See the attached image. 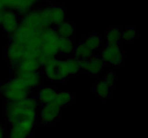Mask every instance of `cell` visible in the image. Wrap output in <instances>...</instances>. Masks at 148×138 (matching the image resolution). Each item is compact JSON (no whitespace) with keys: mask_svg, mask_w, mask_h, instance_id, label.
<instances>
[{"mask_svg":"<svg viewBox=\"0 0 148 138\" xmlns=\"http://www.w3.org/2000/svg\"><path fill=\"white\" fill-rule=\"evenodd\" d=\"M39 108L37 99L31 95L18 101H8L5 107L6 120L10 125L22 120L36 122Z\"/></svg>","mask_w":148,"mask_h":138,"instance_id":"6da1fadb","label":"cell"},{"mask_svg":"<svg viewBox=\"0 0 148 138\" xmlns=\"http://www.w3.org/2000/svg\"><path fill=\"white\" fill-rule=\"evenodd\" d=\"M59 36L53 27H49L40 32V47L38 60L43 66L48 60L59 54L58 41Z\"/></svg>","mask_w":148,"mask_h":138,"instance_id":"7a4b0ae2","label":"cell"},{"mask_svg":"<svg viewBox=\"0 0 148 138\" xmlns=\"http://www.w3.org/2000/svg\"><path fill=\"white\" fill-rule=\"evenodd\" d=\"M29 89L18 78L13 76L0 85V93L7 101H18L30 95Z\"/></svg>","mask_w":148,"mask_h":138,"instance_id":"3957f363","label":"cell"},{"mask_svg":"<svg viewBox=\"0 0 148 138\" xmlns=\"http://www.w3.org/2000/svg\"><path fill=\"white\" fill-rule=\"evenodd\" d=\"M40 32L34 31L24 24L20 23L17 30L10 37V40H14L25 47L40 51Z\"/></svg>","mask_w":148,"mask_h":138,"instance_id":"277c9868","label":"cell"},{"mask_svg":"<svg viewBox=\"0 0 148 138\" xmlns=\"http://www.w3.org/2000/svg\"><path fill=\"white\" fill-rule=\"evenodd\" d=\"M20 23L28 28L39 32L44 29L51 27L43 18L40 9H36L30 10L27 14L20 17Z\"/></svg>","mask_w":148,"mask_h":138,"instance_id":"5b68a950","label":"cell"},{"mask_svg":"<svg viewBox=\"0 0 148 138\" xmlns=\"http://www.w3.org/2000/svg\"><path fill=\"white\" fill-rule=\"evenodd\" d=\"M39 9L51 27H56L66 20L65 10L61 6L51 4Z\"/></svg>","mask_w":148,"mask_h":138,"instance_id":"8992f818","label":"cell"},{"mask_svg":"<svg viewBox=\"0 0 148 138\" xmlns=\"http://www.w3.org/2000/svg\"><path fill=\"white\" fill-rule=\"evenodd\" d=\"M101 57L105 64L119 66L124 61V55L119 45H107L101 52Z\"/></svg>","mask_w":148,"mask_h":138,"instance_id":"52a82bcc","label":"cell"},{"mask_svg":"<svg viewBox=\"0 0 148 138\" xmlns=\"http://www.w3.org/2000/svg\"><path fill=\"white\" fill-rule=\"evenodd\" d=\"M12 70L13 76L18 78L31 91L40 87L41 85L42 76L40 71H27L17 69Z\"/></svg>","mask_w":148,"mask_h":138,"instance_id":"ba28073f","label":"cell"},{"mask_svg":"<svg viewBox=\"0 0 148 138\" xmlns=\"http://www.w3.org/2000/svg\"><path fill=\"white\" fill-rule=\"evenodd\" d=\"M36 122L22 120L11 124L8 138H28L32 134Z\"/></svg>","mask_w":148,"mask_h":138,"instance_id":"9c48e42d","label":"cell"},{"mask_svg":"<svg viewBox=\"0 0 148 138\" xmlns=\"http://www.w3.org/2000/svg\"><path fill=\"white\" fill-rule=\"evenodd\" d=\"M7 60L10 61L11 68L17 66L21 60L25 58V47L23 45L10 40L6 50Z\"/></svg>","mask_w":148,"mask_h":138,"instance_id":"30bf717a","label":"cell"},{"mask_svg":"<svg viewBox=\"0 0 148 138\" xmlns=\"http://www.w3.org/2000/svg\"><path fill=\"white\" fill-rule=\"evenodd\" d=\"M20 23V17L15 12L10 9L4 10L0 25L9 37L17 30Z\"/></svg>","mask_w":148,"mask_h":138,"instance_id":"8fae6325","label":"cell"},{"mask_svg":"<svg viewBox=\"0 0 148 138\" xmlns=\"http://www.w3.org/2000/svg\"><path fill=\"white\" fill-rule=\"evenodd\" d=\"M61 109L62 108L59 107L53 103L41 105L38 110L40 122L43 124H47L55 122L59 116Z\"/></svg>","mask_w":148,"mask_h":138,"instance_id":"7c38bea8","label":"cell"},{"mask_svg":"<svg viewBox=\"0 0 148 138\" xmlns=\"http://www.w3.org/2000/svg\"><path fill=\"white\" fill-rule=\"evenodd\" d=\"M80 61V69H82L88 73L92 75H98L102 71L105 63L99 56L92 55L85 60H79Z\"/></svg>","mask_w":148,"mask_h":138,"instance_id":"4fadbf2b","label":"cell"},{"mask_svg":"<svg viewBox=\"0 0 148 138\" xmlns=\"http://www.w3.org/2000/svg\"><path fill=\"white\" fill-rule=\"evenodd\" d=\"M57 92L51 87L40 88L37 93V99L39 104L44 105L53 103Z\"/></svg>","mask_w":148,"mask_h":138,"instance_id":"5bb4252c","label":"cell"},{"mask_svg":"<svg viewBox=\"0 0 148 138\" xmlns=\"http://www.w3.org/2000/svg\"><path fill=\"white\" fill-rule=\"evenodd\" d=\"M12 70H27V71H40L42 66L38 58H27L21 60L17 66L11 68Z\"/></svg>","mask_w":148,"mask_h":138,"instance_id":"9a60e30c","label":"cell"},{"mask_svg":"<svg viewBox=\"0 0 148 138\" xmlns=\"http://www.w3.org/2000/svg\"><path fill=\"white\" fill-rule=\"evenodd\" d=\"M58 47L60 54L65 56H71L73 55L75 45L72 38L59 37Z\"/></svg>","mask_w":148,"mask_h":138,"instance_id":"2e32d148","label":"cell"},{"mask_svg":"<svg viewBox=\"0 0 148 138\" xmlns=\"http://www.w3.org/2000/svg\"><path fill=\"white\" fill-rule=\"evenodd\" d=\"M62 62L69 77L75 75L80 70V61L74 56H70L64 60H62Z\"/></svg>","mask_w":148,"mask_h":138,"instance_id":"e0dca14e","label":"cell"},{"mask_svg":"<svg viewBox=\"0 0 148 138\" xmlns=\"http://www.w3.org/2000/svg\"><path fill=\"white\" fill-rule=\"evenodd\" d=\"M59 37L72 38L75 34V27L69 20H65L61 24L55 27Z\"/></svg>","mask_w":148,"mask_h":138,"instance_id":"ac0fdd59","label":"cell"},{"mask_svg":"<svg viewBox=\"0 0 148 138\" xmlns=\"http://www.w3.org/2000/svg\"><path fill=\"white\" fill-rule=\"evenodd\" d=\"M94 55V51L89 48L84 43H80L75 46L73 56L79 60H85Z\"/></svg>","mask_w":148,"mask_h":138,"instance_id":"d6986e66","label":"cell"},{"mask_svg":"<svg viewBox=\"0 0 148 138\" xmlns=\"http://www.w3.org/2000/svg\"><path fill=\"white\" fill-rule=\"evenodd\" d=\"M72 100H73V96L69 92L62 91L59 93L57 92L53 103L59 107L62 108L71 103Z\"/></svg>","mask_w":148,"mask_h":138,"instance_id":"ffe728a7","label":"cell"},{"mask_svg":"<svg viewBox=\"0 0 148 138\" xmlns=\"http://www.w3.org/2000/svg\"><path fill=\"white\" fill-rule=\"evenodd\" d=\"M107 45H119L121 40V31L119 28H111L106 35Z\"/></svg>","mask_w":148,"mask_h":138,"instance_id":"44dd1931","label":"cell"},{"mask_svg":"<svg viewBox=\"0 0 148 138\" xmlns=\"http://www.w3.org/2000/svg\"><path fill=\"white\" fill-rule=\"evenodd\" d=\"M90 50L92 51L98 50L102 45V39L99 35L96 34H92L88 35L83 42Z\"/></svg>","mask_w":148,"mask_h":138,"instance_id":"7402d4cb","label":"cell"},{"mask_svg":"<svg viewBox=\"0 0 148 138\" xmlns=\"http://www.w3.org/2000/svg\"><path fill=\"white\" fill-rule=\"evenodd\" d=\"M95 91L98 96L103 99H106L111 93V86L105 80H101L95 85Z\"/></svg>","mask_w":148,"mask_h":138,"instance_id":"603a6c76","label":"cell"},{"mask_svg":"<svg viewBox=\"0 0 148 138\" xmlns=\"http://www.w3.org/2000/svg\"><path fill=\"white\" fill-rule=\"evenodd\" d=\"M137 30L134 28H127L123 32H121V40L124 41L128 42L134 40L137 36Z\"/></svg>","mask_w":148,"mask_h":138,"instance_id":"cb8c5ba5","label":"cell"},{"mask_svg":"<svg viewBox=\"0 0 148 138\" xmlns=\"http://www.w3.org/2000/svg\"><path fill=\"white\" fill-rule=\"evenodd\" d=\"M111 87H112L116 82V75L114 72H108L103 79Z\"/></svg>","mask_w":148,"mask_h":138,"instance_id":"d4e9b609","label":"cell"},{"mask_svg":"<svg viewBox=\"0 0 148 138\" xmlns=\"http://www.w3.org/2000/svg\"><path fill=\"white\" fill-rule=\"evenodd\" d=\"M5 135V130L1 126H0V138H4Z\"/></svg>","mask_w":148,"mask_h":138,"instance_id":"484cf974","label":"cell"},{"mask_svg":"<svg viewBox=\"0 0 148 138\" xmlns=\"http://www.w3.org/2000/svg\"><path fill=\"white\" fill-rule=\"evenodd\" d=\"M29 1H31L32 3H33V4H36H36H38V1H39V0H29Z\"/></svg>","mask_w":148,"mask_h":138,"instance_id":"4316f807","label":"cell"},{"mask_svg":"<svg viewBox=\"0 0 148 138\" xmlns=\"http://www.w3.org/2000/svg\"><path fill=\"white\" fill-rule=\"evenodd\" d=\"M4 10H0V23H1V18H2V14H3V12H4Z\"/></svg>","mask_w":148,"mask_h":138,"instance_id":"83f0119b","label":"cell"}]
</instances>
